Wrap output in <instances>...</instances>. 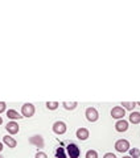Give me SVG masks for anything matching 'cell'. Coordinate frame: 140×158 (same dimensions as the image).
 <instances>
[{
	"label": "cell",
	"instance_id": "obj_1",
	"mask_svg": "<svg viewBox=\"0 0 140 158\" xmlns=\"http://www.w3.org/2000/svg\"><path fill=\"white\" fill-rule=\"evenodd\" d=\"M66 148H68L66 152H68V154H69L70 158H79V156H81V149L78 148L77 144H73V142H70V144Z\"/></svg>",
	"mask_w": 140,
	"mask_h": 158
},
{
	"label": "cell",
	"instance_id": "obj_2",
	"mask_svg": "<svg viewBox=\"0 0 140 158\" xmlns=\"http://www.w3.org/2000/svg\"><path fill=\"white\" fill-rule=\"evenodd\" d=\"M21 115L23 117H31L34 115V106L31 104V103H25L21 107Z\"/></svg>",
	"mask_w": 140,
	"mask_h": 158
},
{
	"label": "cell",
	"instance_id": "obj_3",
	"mask_svg": "<svg viewBox=\"0 0 140 158\" xmlns=\"http://www.w3.org/2000/svg\"><path fill=\"white\" fill-rule=\"evenodd\" d=\"M115 149L116 152H120V153H124L129 150V142L127 140H118L115 142Z\"/></svg>",
	"mask_w": 140,
	"mask_h": 158
},
{
	"label": "cell",
	"instance_id": "obj_4",
	"mask_svg": "<svg viewBox=\"0 0 140 158\" xmlns=\"http://www.w3.org/2000/svg\"><path fill=\"white\" fill-rule=\"evenodd\" d=\"M86 118H87L89 121H91V123L97 121L98 118H99V113H98V111H97L94 107L87 108V110H86Z\"/></svg>",
	"mask_w": 140,
	"mask_h": 158
},
{
	"label": "cell",
	"instance_id": "obj_5",
	"mask_svg": "<svg viewBox=\"0 0 140 158\" xmlns=\"http://www.w3.org/2000/svg\"><path fill=\"white\" fill-rule=\"evenodd\" d=\"M53 132L57 135H63L66 132V124L63 121H56L53 124Z\"/></svg>",
	"mask_w": 140,
	"mask_h": 158
},
{
	"label": "cell",
	"instance_id": "obj_6",
	"mask_svg": "<svg viewBox=\"0 0 140 158\" xmlns=\"http://www.w3.org/2000/svg\"><path fill=\"white\" fill-rule=\"evenodd\" d=\"M124 113H126V111H124V108L118 106V107L112 108V111H111V116H112L114 118H116V120H120V118H123Z\"/></svg>",
	"mask_w": 140,
	"mask_h": 158
},
{
	"label": "cell",
	"instance_id": "obj_7",
	"mask_svg": "<svg viewBox=\"0 0 140 158\" xmlns=\"http://www.w3.org/2000/svg\"><path fill=\"white\" fill-rule=\"evenodd\" d=\"M29 142H31L32 145L37 146L38 149L40 148H44V138L40 136V135H36V136H32L31 138H29Z\"/></svg>",
	"mask_w": 140,
	"mask_h": 158
},
{
	"label": "cell",
	"instance_id": "obj_8",
	"mask_svg": "<svg viewBox=\"0 0 140 158\" xmlns=\"http://www.w3.org/2000/svg\"><path fill=\"white\" fill-rule=\"evenodd\" d=\"M115 129L118 132H126L128 129V123L126 120H123V118H120V120H118L115 123Z\"/></svg>",
	"mask_w": 140,
	"mask_h": 158
},
{
	"label": "cell",
	"instance_id": "obj_9",
	"mask_svg": "<svg viewBox=\"0 0 140 158\" xmlns=\"http://www.w3.org/2000/svg\"><path fill=\"white\" fill-rule=\"evenodd\" d=\"M6 129H7L8 133H11V135H16V133L19 132V129H20V127H19L17 123L9 121L8 124H7V127H6Z\"/></svg>",
	"mask_w": 140,
	"mask_h": 158
},
{
	"label": "cell",
	"instance_id": "obj_10",
	"mask_svg": "<svg viewBox=\"0 0 140 158\" xmlns=\"http://www.w3.org/2000/svg\"><path fill=\"white\" fill-rule=\"evenodd\" d=\"M3 142L9 148H16V145H17L16 140H15L13 137H11V136H4L3 137Z\"/></svg>",
	"mask_w": 140,
	"mask_h": 158
},
{
	"label": "cell",
	"instance_id": "obj_11",
	"mask_svg": "<svg viewBox=\"0 0 140 158\" xmlns=\"http://www.w3.org/2000/svg\"><path fill=\"white\" fill-rule=\"evenodd\" d=\"M77 137L79 138V140H87L89 138V131L86 129V128H79V129L77 131Z\"/></svg>",
	"mask_w": 140,
	"mask_h": 158
},
{
	"label": "cell",
	"instance_id": "obj_12",
	"mask_svg": "<svg viewBox=\"0 0 140 158\" xmlns=\"http://www.w3.org/2000/svg\"><path fill=\"white\" fill-rule=\"evenodd\" d=\"M7 117H9L11 120H19V118L23 117V115H20V113L17 111H15V110H8L7 111Z\"/></svg>",
	"mask_w": 140,
	"mask_h": 158
},
{
	"label": "cell",
	"instance_id": "obj_13",
	"mask_svg": "<svg viewBox=\"0 0 140 158\" xmlns=\"http://www.w3.org/2000/svg\"><path fill=\"white\" fill-rule=\"evenodd\" d=\"M129 121H131L132 124H139L140 123V112H132L131 115H129Z\"/></svg>",
	"mask_w": 140,
	"mask_h": 158
},
{
	"label": "cell",
	"instance_id": "obj_14",
	"mask_svg": "<svg viewBox=\"0 0 140 158\" xmlns=\"http://www.w3.org/2000/svg\"><path fill=\"white\" fill-rule=\"evenodd\" d=\"M56 157L57 158H66V152L62 146H58L56 149Z\"/></svg>",
	"mask_w": 140,
	"mask_h": 158
},
{
	"label": "cell",
	"instance_id": "obj_15",
	"mask_svg": "<svg viewBox=\"0 0 140 158\" xmlns=\"http://www.w3.org/2000/svg\"><path fill=\"white\" fill-rule=\"evenodd\" d=\"M62 106L66 108V110H74V108L78 106V103L77 102H63Z\"/></svg>",
	"mask_w": 140,
	"mask_h": 158
},
{
	"label": "cell",
	"instance_id": "obj_16",
	"mask_svg": "<svg viewBox=\"0 0 140 158\" xmlns=\"http://www.w3.org/2000/svg\"><path fill=\"white\" fill-rule=\"evenodd\" d=\"M122 106H123L124 110H133V107L136 106V103L135 102H123Z\"/></svg>",
	"mask_w": 140,
	"mask_h": 158
},
{
	"label": "cell",
	"instance_id": "obj_17",
	"mask_svg": "<svg viewBox=\"0 0 140 158\" xmlns=\"http://www.w3.org/2000/svg\"><path fill=\"white\" fill-rule=\"evenodd\" d=\"M129 157H132V158H139L140 157V150L136 149V148H133V149H129Z\"/></svg>",
	"mask_w": 140,
	"mask_h": 158
},
{
	"label": "cell",
	"instance_id": "obj_18",
	"mask_svg": "<svg viewBox=\"0 0 140 158\" xmlns=\"http://www.w3.org/2000/svg\"><path fill=\"white\" fill-rule=\"evenodd\" d=\"M59 104L57 102H48L46 103V107H48V110H57V107Z\"/></svg>",
	"mask_w": 140,
	"mask_h": 158
},
{
	"label": "cell",
	"instance_id": "obj_19",
	"mask_svg": "<svg viewBox=\"0 0 140 158\" xmlns=\"http://www.w3.org/2000/svg\"><path fill=\"white\" fill-rule=\"evenodd\" d=\"M86 158H98V153L95 150H89L86 153Z\"/></svg>",
	"mask_w": 140,
	"mask_h": 158
},
{
	"label": "cell",
	"instance_id": "obj_20",
	"mask_svg": "<svg viewBox=\"0 0 140 158\" xmlns=\"http://www.w3.org/2000/svg\"><path fill=\"white\" fill-rule=\"evenodd\" d=\"M6 108H7V104L4 102H0V113L6 111Z\"/></svg>",
	"mask_w": 140,
	"mask_h": 158
},
{
	"label": "cell",
	"instance_id": "obj_21",
	"mask_svg": "<svg viewBox=\"0 0 140 158\" xmlns=\"http://www.w3.org/2000/svg\"><path fill=\"white\" fill-rule=\"evenodd\" d=\"M36 158H48V156L45 154V153H42V152H38L36 154Z\"/></svg>",
	"mask_w": 140,
	"mask_h": 158
},
{
	"label": "cell",
	"instance_id": "obj_22",
	"mask_svg": "<svg viewBox=\"0 0 140 158\" xmlns=\"http://www.w3.org/2000/svg\"><path fill=\"white\" fill-rule=\"evenodd\" d=\"M103 158H116V157H115V154H112V153H106V154L103 156Z\"/></svg>",
	"mask_w": 140,
	"mask_h": 158
},
{
	"label": "cell",
	"instance_id": "obj_23",
	"mask_svg": "<svg viewBox=\"0 0 140 158\" xmlns=\"http://www.w3.org/2000/svg\"><path fill=\"white\" fill-rule=\"evenodd\" d=\"M2 150H3V144L0 142V152H2Z\"/></svg>",
	"mask_w": 140,
	"mask_h": 158
},
{
	"label": "cell",
	"instance_id": "obj_24",
	"mask_svg": "<svg viewBox=\"0 0 140 158\" xmlns=\"http://www.w3.org/2000/svg\"><path fill=\"white\" fill-rule=\"evenodd\" d=\"M2 124H3V118L0 117V125H2Z\"/></svg>",
	"mask_w": 140,
	"mask_h": 158
},
{
	"label": "cell",
	"instance_id": "obj_25",
	"mask_svg": "<svg viewBox=\"0 0 140 158\" xmlns=\"http://www.w3.org/2000/svg\"><path fill=\"white\" fill-rule=\"evenodd\" d=\"M136 106H140V102H138V103H136Z\"/></svg>",
	"mask_w": 140,
	"mask_h": 158
},
{
	"label": "cell",
	"instance_id": "obj_26",
	"mask_svg": "<svg viewBox=\"0 0 140 158\" xmlns=\"http://www.w3.org/2000/svg\"><path fill=\"white\" fill-rule=\"evenodd\" d=\"M123 158H132V157H123Z\"/></svg>",
	"mask_w": 140,
	"mask_h": 158
},
{
	"label": "cell",
	"instance_id": "obj_27",
	"mask_svg": "<svg viewBox=\"0 0 140 158\" xmlns=\"http://www.w3.org/2000/svg\"><path fill=\"white\" fill-rule=\"evenodd\" d=\"M0 158H3V157H2V156H0Z\"/></svg>",
	"mask_w": 140,
	"mask_h": 158
}]
</instances>
